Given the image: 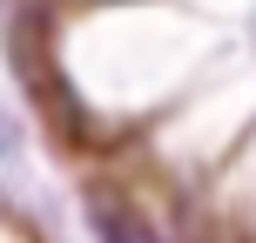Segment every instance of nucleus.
<instances>
[{"label":"nucleus","mask_w":256,"mask_h":243,"mask_svg":"<svg viewBox=\"0 0 256 243\" xmlns=\"http://www.w3.org/2000/svg\"><path fill=\"white\" fill-rule=\"evenodd\" d=\"M88 223H94V243H168V230L122 189H88Z\"/></svg>","instance_id":"nucleus-1"}]
</instances>
